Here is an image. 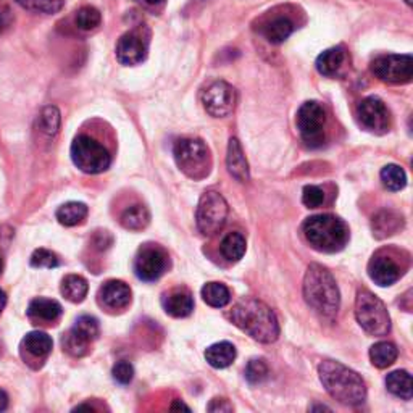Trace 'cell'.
Masks as SVG:
<instances>
[{"instance_id": "cell-1", "label": "cell", "mask_w": 413, "mask_h": 413, "mask_svg": "<svg viewBox=\"0 0 413 413\" xmlns=\"http://www.w3.org/2000/svg\"><path fill=\"white\" fill-rule=\"evenodd\" d=\"M229 318L239 329L263 344L275 343L280 336V323L270 307L257 299L238 302L229 311Z\"/></svg>"}, {"instance_id": "cell-2", "label": "cell", "mask_w": 413, "mask_h": 413, "mask_svg": "<svg viewBox=\"0 0 413 413\" xmlns=\"http://www.w3.org/2000/svg\"><path fill=\"white\" fill-rule=\"evenodd\" d=\"M318 374L326 392L344 405H360L367 398V386L362 376L345 365L326 360L320 363Z\"/></svg>"}, {"instance_id": "cell-3", "label": "cell", "mask_w": 413, "mask_h": 413, "mask_svg": "<svg viewBox=\"0 0 413 413\" xmlns=\"http://www.w3.org/2000/svg\"><path fill=\"white\" fill-rule=\"evenodd\" d=\"M304 297L305 302L320 316L326 320H334L338 315L340 296L333 275L318 263H311L304 276Z\"/></svg>"}, {"instance_id": "cell-4", "label": "cell", "mask_w": 413, "mask_h": 413, "mask_svg": "<svg viewBox=\"0 0 413 413\" xmlns=\"http://www.w3.org/2000/svg\"><path fill=\"white\" fill-rule=\"evenodd\" d=\"M302 229L310 246L318 252H339L349 242L347 224L329 213L307 218Z\"/></svg>"}, {"instance_id": "cell-5", "label": "cell", "mask_w": 413, "mask_h": 413, "mask_svg": "<svg viewBox=\"0 0 413 413\" xmlns=\"http://www.w3.org/2000/svg\"><path fill=\"white\" fill-rule=\"evenodd\" d=\"M355 316L358 325L372 336H384L391 329L387 309L376 296L367 289H360L355 299Z\"/></svg>"}, {"instance_id": "cell-6", "label": "cell", "mask_w": 413, "mask_h": 413, "mask_svg": "<svg viewBox=\"0 0 413 413\" xmlns=\"http://www.w3.org/2000/svg\"><path fill=\"white\" fill-rule=\"evenodd\" d=\"M173 155L181 171L189 177L202 180L210 173V152L200 139H180L173 148Z\"/></svg>"}, {"instance_id": "cell-7", "label": "cell", "mask_w": 413, "mask_h": 413, "mask_svg": "<svg viewBox=\"0 0 413 413\" xmlns=\"http://www.w3.org/2000/svg\"><path fill=\"white\" fill-rule=\"evenodd\" d=\"M71 160L81 171L88 175H99L110 166L112 157L102 144L88 134H79L71 144Z\"/></svg>"}, {"instance_id": "cell-8", "label": "cell", "mask_w": 413, "mask_h": 413, "mask_svg": "<svg viewBox=\"0 0 413 413\" xmlns=\"http://www.w3.org/2000/svg\"><path fill=\"white\" fill-rule=\"evenodd\" d=\"M228 218V204L220 192L209 191L200 197L197 205V228L205 236L217 234Z\"/></svg>"}, {"instance_id": "cell-9", "label": "cell", "mask_w": 413, "mask_h": 413, "mask_svg": "<svg viewBox=\"0 0 413 413\" xmlns=\"http://www.w3.org/2000/svg\"><path fill=\"white\" fill-rule=\"evenodd\" d=\"M326 113L318 102H305L297 110L296 124L302 141L311 148L321 147L325 142Z\"/></svg>"}, {"instance_id": "cell-10", "label": "cell", "mask_w": 413, "mask_h": 413, "mask_svg": "<svg viewBox=\"0 0 413 413\" xmlns=\"http://www.w3.org/2000/svg\"><path fill=\"white\" fill-rule=\"evenodd\" d=\"M372 73L389 84H407L413 78L412 55H383L372 61Z\"/></svg>"}, {"instance_id": "cell-11", "label": "cell", "mask_w": 413, "mask_h": 413, "mask_svg": "<svg viewBox=\"0 0 413 413\" xmlns=\"http://www.w3.org/2000/svg\"><path fill=\"white\" fill-rule=\"evenodd\" d=\"M236 89L227 81H215L202 94V104L206 113L215 118H223L233 113L236 107Z\"/></svg>"}, {"instance_id": "cell-12", "label": "cell", "mask_w": 413, "mask_h": 413, "mask_svg": "<svg viewBox=\"0 0 413 413\" xmlns=\"http://www.w3.org/2000/svg\"><path fill=\"white\" fill-rule=\"evenodd\" d=\"M357 117L362 126L373 134H384L391 128V115L381 99L367 97L358 104Z\"/></svg>"}, {"instance_id": "cell-13", "label": "cell", "mask_w": 413, "mask_h": 413, "mask_svg": "<svg viewBox=\"0 0 413 413\" xmlns=\"http://www.w3.org/2000/svg\"><path fill=\"white\" fill-rule=\"evenodd\" d=\"M148 50V35L142 28L128 31L117 44V59L122 65L133 66L146 60Z\"/></svg>"}, {"instance_id": "cell-14", "label": "cell", "mask_w": 413, "mask_h": 413, "mask_svg": "<svg viewBox=\"0 0 413 413\" xmlns=\"http://www.w3.org/2000/svg\"><path fill=\"white\" fill-rule=\"evenodd\" d=\"M168 267L166 253L158 247H144L134 262V271L139 280L157 281Z\"/></svg>"}, {"instance_id": "cell-15", "label": "cell", "mask_w": 413, "mask_h": 413, "mask_svg": "<svg viewBox=\"0 0 413 413\" xmlns=\"http://www.w3.org/2000/svg\"><path fill=\"white\" fill-rule=\"evenodd\" d=\"M368 275L378 286H391L401 278L402 271L392 257L386 253H376L368 263Z\"/></svg>"}, {"instance_id": "cell-16", "label": "cell", "mask_w": 413, "mask_h": 413, "mask_svg": "<svg viewBox=\"0 0 413 413\" xmlns=\"http://www.w3.org/2000/svg\"><path fill=\"white\" fill-rule=\"evenodd\" d=\"M99 300L110 310H123L131 302V289L123 281H108L100 287Z\"/></svg>"}, {"instance_id": "cell-17", "label": "cell", "mask_w": 413, "mask_h": 413, "mask_svg": "<svg viewBox=\"0 0 413 413\" xmlns=\"http://www.w3.org/2000/svg\"><path fill=\"white\" fill-rule=\"evenodd\" d=\"M227 166H228V171L231 173V176L236 177L239 182H246V181H249V177H251L247 158H246V155H244L241 142H239L236 137L229 139L228 153H227Z\"/></svg>"}, {"instance_id": "cell-18", "label": "cell", "mask_w": 413, "mask_h": 413, "mask_svg": "<svg viewBox=\"0 0 413 413\" xmlns=\"http://www.w3.org/2000/svg\"><path fill=\"white\" fill-rule=\"evenodd\" d=\"M162 304L166 314L175 316V318H184L194 310V299H192L191 292L186 289L171 291L170 294L163 297Z\"/></svg>"}, {"instance_id": "cell-19", "label": "cell", "mask_w": 413, "mask_h": 413, "mask_svg": "<svg viewBox=\"0 0 413 413\" xmlns=\"http://www.w3.org/2000/svg\"><path fill=\"white\" fill-rule=\"evenodd\" d=\"M402 227H403L402 215L394 212V210H383V212L374 215L372 222L373 234L378 239L392 236V234H396Z\"/></svg>"}, {"instance_id": "cell-20", "label": "cell", "mask_w": 413, "mask_h": 413, "mask_svg": "<svg viewBox=\"0 0 413 413\" xmlns=\"http://www.w3.org/2000/svg\"><path fill=\"white\" fill-rule=\"evenodd\" d=\"M345 61V50L343 47H331V49L325 50L323 54L318 55L316 59V70L320 75L333 78L339 73V70L343 68Z\"/></svg>"}, {"instance_id": "cell-21", "label": "cell", "mask_w": 413, "mask_h": 413, "mask_svg": "<svg viewBox=\"0 0 413 413\" xmlns=\"http://www.w3.org/2000/svg\"><path fill=\"white\" fill-rule=\"evenodd\" d=\"M28 315H30V318L36 321L52 323V321L60 318L61 305L52 299H35L30 307H28Z\"/></svg>"}, {"instance_id": "cell-22", "label": "cell", "mask_w": 413, "mask_h": 413, "mask_svg": "<svg viewBox=\"0 0 413 413\" xmlns=\"http://www.w3.org/2000/svg\"><path fill=\"white\" fill-rule=\"evenodd\" d=\"M205 358L213 368H227L236 358V347L228 340L217 343L205 350Z\"/></svg>"}, {"instance_id": "cell-23", "label": "cell", "mask_w": 413, "mask_h": 413, "mask_svg": "<svg viewBox=\"0 0 413 413\" xmlns=\"http://www.w3.org/2000/svg\"><path fill=\"white\" fill-rule=\"evenodd\" d=\"M387 391L396 397H401L403 401H410L413 396L412 389V376L405 369H397L387 374L386 378Z\"/></svg>"}, {"instance_id": "cell-24", "label": "cell", "mask_w": 413, "mask_h": 413, "mask_svg": "<svg viewBox=\"0 0 413 413\" xmlns=\"http://www.w3.org/2000/svg\"><path fill=\"white\" fill-rule=\"evenodd\" d=\"M52 345H54V343H52L50 336L44 333V331H32L23 339V347L28 350V354H31L36 358L47 357L50 354Z\"/></svg>"}, {"instance_id": "cell-25", "label": "cell", "mask_w": 413, "mask_h": 413, "mask_svg": "<svg viewBox=\"0 0 413 413\" xmlns=\"http://www.w3.org/2000/svg\"><path fill=\"white\" fill-rule=\"evenodd\" d=\"M292 31H294V23L289 18L278 17L270 23H267L265 28H263V36L267 37L268 42L278 46L282 44L292 35Z\"/></svg>"}, {"instance_id": "cell-26", "label": "cell", "mask_w": 413, "mask_h": 413, "mask_svg": "<svg viewBox=\"0 0 413 413\" xmlns=\"http://www.w3.org/2000/svg\"><path fill=\"white\" fill-rule=\"evenodd\" d=\"M148 222H151V213H148L147 206L141 204L128 206L122 213V224L126 229H131V231L144 229L148 224Z\"/></svg>"}, {"instance_id": "cell-27", "label": "cell", "mask_w": 413, "mask_h": 413, "mask_svg": "<svg viewBox=\"0 0 413 413\" xmlns=\"http://www.w3.org/2000/svg\"><path fill=\"white\" fill-rule=\"evenodd\" d=\"M88 217V206L83 202H68L57 210V220L64 227H76Z\"/></svg>"}, {"instance_id": "cell-28", "label": "cell", "mask_w": 413, "mask_h": 413, "mask_svg": "<svg viewBox=\"0 0 413 413\" xmlns=\"http://www.w3.org/2000/svg\"><path fill=\"white\" fill-rule=\"evenodd\" d=\"M220 252L229 262L241 260L246 253V238L241 233H229L220 244Z\"/></svg>"}, {"instance_id": "cell-29", "label": "cell", "mask_w": 413, "mask_h": 413, "mask_svg": "<svg viewBox=\"0 0 413 413\" xmlns=\"http://www.w3.org/2000/svg\"><path fill=\"white\" fill-rule=\"evenodd\" d=\"M397 347L392 343H386V340H381V343H376L372 345L369 349V358H372V363L378 368H387L396 362L397 358Z\"/></svg>"}, {"instance_id": "cell-30", "label": "cell", "mask_w": 413, "mask_h": 413, "mask_svg": "<svg viewBox=\"0 0 413 413\" xmlns=\"http://www.w3.org/2000/svg\"><path fill=\"white\" fill-rule=\"evenodd\" d=\"M202 299L210 307L222 309V307L229 304L231 294H229L228 287L222 285V282H206V285L202 287Z\"/></svg>"}, {"instance_id": "cell-31", "label": "cell", "mask_w": 413, "mask_h": 413, "mask_svg": "<svg viewBox=\"0 0 413 413\" xmlns=\"http://www.w3.org/2000/svg\"><path fill=\"white\" fill-rule=\"evenodd\" d=\"M89 286L88 281L83 276L70 275L66 276L64 282H61V294H64L70 302H83L84 297L88 296Z\"/></svg>"}, {"instance_id": "cell-32", "label": "cell", "mask_w": 413, "mask_h": 413, "mask_svg": "<svg viewBox=\"0 0 413 413\" xmlns=\"http://www.w3.org/2000/svg\"><path fill=\"white\" fill-rule=\"evenodd\" d=\"M37 129L44 134L46 137H54L59 134V129H60V112L57 107H44L42 108V112L39 113V117H37Z\"/></svg>"}, {"instance_id": "cell-33", "label": "cell", "mask_w": 413, "mask_h": 413, "mask_svg": "<svg viewBox=\"0 0 413 413\" xmlns=\"http://www.w3.org/2000/svg\"><path fill=\"white\" fill-rule=\"evenodd\" d=\"M61 343H64V349L70 355H73V357H83V355L88 354L89 344L93 343V340L86 338L83 333H79V331L73 326V328L64 336V340H61Z\"/></svg>"}, {"instance_id": "cell-34", "label": "cell", "mask_w": 413, "mask_h": 413, "mask_svg": "<svg viewBox=\"0 0 413 413\" xmlns=\"http://www.w3.org/2000/svg\"><path fill=\"white\" fill-rule=\"evenodd\" d=\"M381 181L387 191H402L407 186V175L402 166L386 165L381 170Z\"/></svg>"}, {"instance_id": "cell-35", "label": "cell", "mask_w": 413, "mask_h": 413, "mask_svg": "<svg viewBox=\"0 0 413 413\" xmlns=\"http://www.w3.org/2000/svg\"><path fill=\"white\" fill-rule=\"evenodd\" d=\"M15 2L25 10L44 15H55L65 6V0H15Z\"/></svg>"}, {"instance_id": "cell-36", "label": "cell", "mask_w": 413, "mask_h": 413, "mask_svg": "<svg viewBox=\"0 0 413 413\" xmlns=\"http://www.w3.org/2000/svg\"><path fill=\"white\" fill-rule=\"evenodd\" d=\"M100 21H102V15H100V12L97 10V8H94L90 6L79 8L78 13H76V18H75L76 26L83 31L95 30V28L100 25Z\"/></svg>"}, {"instance_id": "cell-37", "label": "cell", "mask_w": 413, "mask_h": 413, "mask_svg": "<svg viewBox=\"0 0 413 413\" xmlns=\"http://www.w3.org/2000/svg\"><path fill=\"white\" fill-rule=\"evenodd\" d=\"M268 376V365L265 360L262 358H253L247 363L246 367V378L251 384H258L265 381Z\"/></svg>"}, {"instance_id": "cell-38", "label": "cell", "mask_w": 413, "mask_h": 413, "mask_svg": "<svg viewBox=\"0 0 413 413\" xmlns=\"http://www.w3.org/2000/svg\"><path fill=\"white\" fill-rule=\"evenodd\" d=\"M31 265L36 268H55L59 267V258L47 249H37L31 256Z\"/></svg>"}, {"instance_id": "cell-39", "label": "cell", "mask_w": 413, "mask_h": 413, "mask_svg": "<svg viewBox=\"0 0 413 413\" xmlns=\"http://www.w3.org/2000/svg\"><path fill=\"white\" fill-rule=\"evenodd\" d=\"M75 328L78 329L79 333H83L86 338L90 340H95L99 336V323L94 316H89V315L79 316V318L76 320Z\"/></svg>"}, {"instance_id": "cell-40", "label": "cell", "mask_w": 413, "mask_h": 413, "mask_svg": "<svg viewBox=\"0 0 413 413\" xmlns=\"http://www.w3.org/2000/svg\"><path fill=\"white\" fill-rule=\"evenodd\" d=\"M302 202L309 209H318L325 202V192L318 186H305L304 194H302Z\"/></svg>"}, {"instance_id": "cell-41", "label": "cell", "mask_w": 413, "mask_h": 413, "mask_svg": "<svg viewBox=\"0 0 413 413\" xmlns=\"http://www.w3.org/2000/svg\"><path fill=\"white\" fill-rule=\"evenodd\" d=\"M112 374H113V379L117 383L129 384L134 378V368L131 363L126 362V360H122V362H118L117 365H115L112 369Z\"/></svg>"}, {"instance_id": "cell-42", "label": "cell", "mask_w": 413, "mask_h": 413, "mask_svg": "<svg viewBox=\"0 0 413 413\" xmlns=\"http://www.w3.org/2000/svg\"><path fill=\"white\" fill-rule=\"evenodd\" d=\"M94 246L100 249V251H104V249H108L112 246V236L107 231H99L97 234L94 236Z\"/></svg>"}, {"instance_id": "cell-43", "label": "cell", "mask_w": 413, "mask_h": 413, "mask_svg": "<svg viewBox=\"0 0 413 413\" xmlns=\"http://www.w3.org/2000/svg\"><path fill=\"white\" fill-rule=\"evenodd\" d=\"M206 408H209L210 412H233V405L227 398H213Z\"/></svg>"}, {"instance_id": "cell-44", "label": "cell", "mask_w": 413, "mask_h": 413, "mask_svg": "<svg viewBox=\"0 0 413 413\" xmlns=\"http://www.w3.org/2000/svg\"><path fill=\"white\" fill-rule=\"evenodd\" d=\"M12 23V15H10V10H8V7H0V31L6 30V28L10 26Z\"/></svg>"}, {"instance_id": "cell-45", "label": "cell", "mask_w": 413, "mask_h": 413, "mask_svg": "<svg viewBox=\"0 0 413 413\" xmlns=\"http://www.w3.org/2000/svg\"><path fill=\"white\" fill-rule=\"evenodd\" d=\"M7 407H8V396L6 391H2V389H0V412L6 410Z\"/></svg>"}, {"instance_id": "cell-46", "label": "cell", "mask_w": 413, "mask_h": 413, "mask_svg": "<svg viewBox=\"0 0 413 413\" xmlns=\"http://www.w3.org/2000/svg\"><path fill=\"white\" fill-rule=\"evenodd\" d=\"M171 410H187V412H189L191 408L187 405H184V403L180 402V401H175V402H173V405H171Z\"/></svg>"}, {"instance_id": "cell-47", "label": "cell", "mask_w": 413, "mask_h": 413, "mask_svg": "<svg viewBox=\"0 0 413 413\" xmlns=\"http://www.w3.org/2000/svg\"><path fill=\"white\" fill-rule=\"evenodd\" d=\"M6 305H7V294L0 289V311L6 309Z\"/></svg>"}, {"instance_id": "cell-48", "label": "cell", "mask_w": 413, "mask_h": 413, "mask_svg": "<svg viewBox=\"0 0 413 413\" xmlns=\"http://www.w3.org/2000/svg\"><path fill=\"white\" fill-rule=\"evenodd\" d=\"M142 2L147 3V6H160L165 0H142Z\"/></svg>"}, {"instance_id": "cell-49", "label": "cell", "mask_w": 413, "mask_h": 413, "mask_svg": "<svg viewBox=\"0 0 413 413\" xmlns=\"http://www.w3.org/2000/svg\"><path fill=\"white\" fill-rule=\"evenodd\" d=\"M75 410H90V412H94L95 408L93 405H78L75 408Z\"/></svg>"}, {"instance_id": "cell-50", "label": "cell", "mask_w": 413, "mask_h": 413, "mask_svg": "<svg viewBox=\"0 0 413 413\" xmlns=\"http://www.w3.org/2000/svg\"><path fill=\"white\" fill-rule=\"evenodd\" d=\"M310 410H329V408L325 407V405H316V407H311Z\"/></svg>"}, {"instance_id": "cell-51", "label": "cell", "mask_w": 413, "mask_h": 413, "mask_svg": "<svg viewBox=\"0 0 413 413\" xmlns=\"http://www.w3.org/2000/svg\"><path fill=\"white\" fill-rule=\"evenodd\" d=\"M2 270H3V260L2 257H0V275H2Z\"/></svg>"}, {"instance_id": "cell-52", "label": "cell", "mask_w": 413, "mask_h": 413, "mask_svg": "<svg viewBox=\"0 0 413 413\" xmlns=\"http://www.w3.org/2000/svg\"><path fill=\"white\" fill-rule=\"evenodd\" d=\"M405 3H407V6H412V3H413V0H405Z\"/></svg>"}]
</instances>
